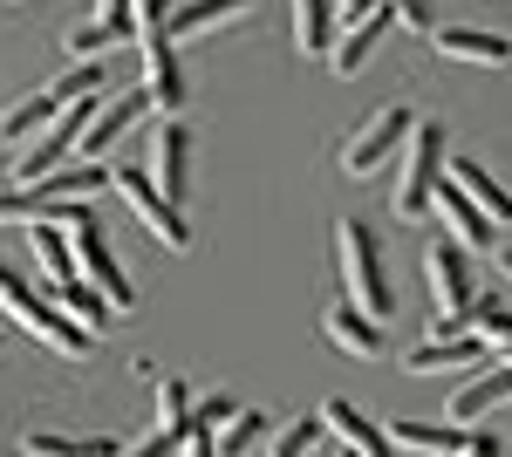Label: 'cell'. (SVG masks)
<instances>
[{
    "instance_id": "cell-21",
    "label": "cell",
    "mask_w": 512,
    "mask_h": 457,
    "mask_svg": "<svg viewBox=\"0 0 512 457\" xmlns=\"http://www.w3.org/2000/svg\"><path fill=\"white\" fill-rule=\"evenodd\" d=\"M383 430H390L396 451H431V457H465V451H472V430H444V423L403 417V423H383Z\"/></svg>"
},
{
    "instance_id": "cell-35",
    "label": "cell",
    "mask_w": 512,
    "mask_h": 457,
    "mask_svg": "<svg viewBox=\"0 0 512 457\" xmlns=\"http://www.w3.org/2000/svg\"><path fill=\"white\" fill-rule=\"evenodd\" d=\"M376 7H383V0H342L335 14H342V21H362V14H376Z\"/></svg>"
},
{
    "instance_id": "cell-16",
    "label": "cell",
    "mask_w": 512,
    "mask_h": 457,
    "mask_svg": "<svg viewBox=\"0 0 512 457\" xmlns=\"http://www.w3.org/2000/svg\"><path fill=\"white\" fill-rule=\"evenodd\" d=\"M321 423H328V430H335L355 457H396L390 430H383V423H369L355 403H342V396H335V403H321Z\"/></svg>"
},
{
    "instance_id": "cell-36",
    "label": "cell",
    "mask_w": 512,
    "mask_h": 457,
    "mask_svg": "<svg viewBox=\"0 0 512 457\" xmlns=\"http://www.w3.org/2000/svg\"><path fill=\"white\" fill-rule=\"evenodd\" d=\"M499 273H506V280H512V246H499Z\"/></svg>"
},
{
    "instance_id": "cell-8",
    "label": "cell",
    "mask_w": 512,
    "mask_h": 457,
    "mask_svg": "<svg viewBox=\"0 0 512 457\" xmlns=\"http://www.w3.org/2000/svg\"><path fill=\"white\" fill-rule=\"evenodd\" d=\"M151 110V96H144V82L137 89H117V96H96V110H89V123H82L76 151L69 157H89V164H103V157L117 151V137L137 123V116Z\"/></svg>"
},
{
    "instance_id": "cell-7",
    "label": "cell",
    "mask_w": 512,
    "mask_h": 457,
    "mask_svg": "<svg viewBox=\"0 0 512 457\" xmlns=\"http://www.w3.org/2000/svg\"><path fill=\"white\" fill-rule=\"evenodd\" d=\"M410 123H417V116L403 110V103H383V110H376V116H369V123H362V130L349 137V144H342V171H349V178H369V171H383V164L403 151Z\"/></svg>"
},
{
    "instance_id": "cell-15",
    "label": "cell",
    "mask_w": 512,
    "mask_h": 457,
    "mask_svg": "<svg viewBox=\"0 0 512 457\" xmlns=\"http://www.w3.org/2000/svg\"><path fill=\"white\" fill-rule=\"evenodd\" d=\"M246 7H253V0H178V7L164 14V35H171V41L219 35V28H233Z\"/></svg>"
},
{
    "instance_id": "cell-30",
    "label": "cell",
    "mask_w": 512,
    "mask_h": 457,
    "mask_svg": "<svg viewBox=\"0 0 512 457\" xmlns=\"http://www.w3.org/2000/svg\"><path fill=\"white\" fill-rule=\"evenodd\" d=\"M465 328H472L478 342H492V348H506V355H512V314H506V307L472 301V307H465Z\"/></svg>"
},
{
    "instance_id": "cell-37",
    "label": "cell",
    "mask_w": 512,
    "mask_h": 457,
    "mask_svg": "<svg viewBox=\"0 0 512 457\" xmlns=\"http://www.w3.org/2000/svg\"><path fill=\"white\" fill-rule=\"evenodd\" d=\"M342 457H355V451H349V444H342Z\"/></svg>"
},
{
    "instance_id": "cell-25",
    "label": "cell",
    "mask_w": 512,
    "mask_h": 457,
    "mask_svg": "<svg viewBox=\"0 0 512 457\" xmlns=\"http://www.w3.org/2000/svg\"><path fill=\"white\" fill-rule=\"evenodd\" d=\"M55 294H62V314H69L76 328H89V335H103V328H110V314H117V307L103 301V294H96V287H89L82 273H76V280H62Z\"/></svg>"
},
{
    "instance_id": "cell-27",
    "label": "cell",
    "mask_w": 512,
    "mask_h": 457,
    "mask_svg": "<svg viewBox=\"0 0 512 457\" xmlns=\"http://www.w3.org/2000/svg\"><path fill=\"white\" fill-rule=\"evenodd\" d=\"M328 437V423L321 417H294V423H274V437H267V457H308Z\"/></svg>"
},
{
    "instance_id": "cell-9",
    "label": "cell",
    "mask_w": 512,
    "mask_h": 457,
    "mask_svg": "<svg viewBox=\"0 0 512 457\" xmlns=\"http://www.w3.org/2000/svg\"><path fill=\"white\" fill-rule=\"evenodd\" d=\"M144 41V96H151V110L164 116H178L185 110V62H178V41L164 35V28H151V35H137Z\"/></svg>"
},
{
    "instance_id": "cell-2",
    "label": "cell",
    "mask_w": 512,
    "mask_h": 457,
    "mask_svg": "<svg viewBox=\"0 0 512 457\" xmlns=\"http://www.w3.org/2000/svg\"><path fill=\"white\" fill-rule=\"evenodd\" d=\"M444 157H451V137H444V123L431 116H417L410 123V137H403V151H396V191H390V212L396 219H431V191L444 178Z\"/></svg>"
},
{
    "instance_id": "cell-5",
    "label": "cell",
    "mask_w": 512,
    "mask_h": 457,
    "mask_svg": "<svg viewBox=\"0 0 512 457\" xmlns=\"http://www.w3.org/2000/svg\"><path fill=\"white\" fill-rule=\"evenodd\" d=\"M424 267H431V301H437L431 335H465V307L478 301L472 294V253L458 239H437L431 253H424Z\"/></svg>"
},
{
    "instance_id": "cell-22",
    "label": "cell",
    "mask_w": 512,
    "mask_h": 457,
    "mask_svg": "<svg viewBox=\"0 0 512 457\" xmlns=\"http://www.w3.org/2000/svg\"><path fill=\"white\" fill-rule=\"evenodd\" d=\"M335 0H294V48L301 55H328L335 48Z\"/></svg>"
},
{
    "instance_id": "cell-33",
    "label": "cell",
    "mask_w": 512,
    "mask_h": 457,
    "mask_svg": "<svg viewBox=\"0 0 512 457\" xmlns=\"http://www.w3.org/2000/svg\"><path fill=\"white\" fill-rule=\"evenodd\" d=\"M96 21H103V28H117L123 41L137 35V21H130V0H96Z\"/></svg>"
},
{
    "instance_id": "cell-26",
    "label": "cell",
    "mask_w": 512,
    "mask_h": 457,
    "mask_svg": "<svg viewBox=\"0 0 512 457\" xmlns=\"http://www.w3.org/2000/svg\"><path fill=\"white\" fill-rule=\"evenodd\" d=\"M267 430H274V417H267V410H233V417L219 423V457H246L260 437H267Z\"/></svg>"
},
{
    "instance_id": "cell-14",
    "label": "cell",
    "mask_w": 512,
    "mask_h": 457,
    "mask_svg": "<svg viewBox=\"0 0 512 457\" xmlns=\"http://www.w3.org/2000/svg\"><path fill=\"white\" fill-rule=\"evenodd\" d=\"M506 403H512V355L492 362L485 376H472L458 396H451V423H485L492 410H506Z\"/></svg>"
},
{
    "instance_id": "cell-20",
    "label": "cell",
    "mask_w": 512,
    "mask_h": 457,
    "mask_svg": "<svg viewBox=\"0 0 512 457\" xmlns=\"http://www.w3.org/2000/svg\"><path fill=\"white\" fill-rule=\"evenodd\" d=\"M478 335H431V342H417L410 355H403V369L410 376H444V369H472L478 362Z\"/></svg>"
},
{
    "instance_id": "cell-24",
    "label": "cell",
    "mask_w": 512,
    "mask_h": 457,
    "mask_svg": "<svg viewBox=\"0 0 512 457\" xmlns=\"http://www.w3.org/2000/svg\"><path fill=\"white\" fill-rule=\"evenodd\" d=\"M28 253H35L41 280H76V253H69V226H28Z\"/></svg>"
},
{
    "instance_id": "cell-28",
    "label": "cell",
    "mask_w": 512,
    "mask_h": 457,
    "mask_svg": "<svg viewBox=\"0 0 512 457\" xmlns=\"http://www.w3.org/2000/svg\"><path fill=\"white\" fill-rule=\"evenodd\" d=\"M117 28H103V21H96V14H89V21H76V28H69V35H62V55H69V62H103V48H117Z\"/></svg>"
},
{
    "instance_id": "cell-19",
    "label": "cell",
    "mask_w": 512,
    "mask_h": 457,
    "mask_svg": "<svg viewBox=\"0 0 512 457\" xmlns=\"http://www.w3.org/2000/svg\"><path fill=\"white\" fill-rule=\"evenodd\" d=\"M444 178L465 191V198H472V205L485 212V219H492V226H499V219H512V191L499 185L485 164H472V157H444Z\"/></svg>"
},
{
    "instance_id": "cell-12",
    "label": "cell",
    "mask_w": 512,
    "mask_h": 457,
    "mask_svg": "<svg viewBox=\"0 0 512 457\" xmlns=\"http://www.w3.org/2000/svg\"><path fill=\"white\" fill-rule=\"evenodd\" d=\"M444 62H472V69H512V41L492 28H431Z\"/></svg>"
},
{
    "instance_id": "cell-6",
    "label": "cell",
    "mask_w": 512,
    "mask_h": 457,
    "mask_svg": "<svg viewBox=\"0 0 512 457\" xmlns=\"http://www.w3.org/2000/svg\"><path fill=\"white\" fill-rule=\"evenodd\" d=\"M69 253H76V273L103 294L110 307H137V287H130V273H123L117 246H110V232H103V219L89 212V219H76L69 226Z\"/></svg>"
},
{
    "instance_id": "cell-32",
    "label": "cell",
    "mask_w": 512,
    "mask_h": 457,
    "mask_svg": "<svg viewBox=\"0 0 512 457\" xmlns=\"http://www.w3.org/2000/svg\"><path fill=\"white\" fill-rule=\"evenodd\" d=\"M390 14L403 21V28H417V35H431L437 21H431V0H390Z\"/></svg>"
},
{
    "instance_id": "cell-10",
    "label": "cell",
    "mask_w": 512,
    "mask_h": 457,
    "mask_svg": "<svg viewBox=\"0 0 512 457\" xmlns=\"http://www.w3.org/2000/svg\"><path fill=\"white\" fill-rule=\"evenodd\" d=\"M151 185L185 212V198H192V130H185L178 116H164L158 144H151Z\"/></svg>"
},
{
    "instance_id": "cell-34",
    "label": "cell",
    "mask_w": 512,
    "mask_h": 457,
    "mask_svg": "<svg viewBox=\"0 0 512 457\" xmlns=\"http://www.w3.org/2000/svg\"><path fill=\"white\" fill-rule=\"evenodd\" d=\"M171 451H178V437H164V430H151L144 444H123L117 457H171Z\"/></svg>"
},
{
    "instance_id": "cell-31",
    "label": "cell",
    "mask_w": 512,
    "mask_h": 457,
    "mask_svg": "<svg viewBox=\"0 0 512 457\" xmlns=\"http://www.w3.org/2000/svg\"><path fill=\"white\" fill-rule=\"evenodd\" d=\"M219 423H205V417H185V430H178V451L185 457H219V437H212Z\"/></svg>"
},
{
    "instance_id": "cell-4",
    "label": "cell",
    "mask_w": 512,
    "mask_h": 457,
    "mask_svg": "<svg viewBox=\"0 0 512 457\" xmlns=\"http://www.w3.org/2000/svg\"><path fill=\"white\" fill-rule=\"evenodd\" d=\"M110 191H117L123 205L137 212V226L151 232L158 246H171V253H185V246H192V226H185V212H178V205H171V198L151 185V171H144V164H110Z\"/></svg>"
},
{
    "instance_id": "cell-13",
    "label": "cell",
    "mask_w": 512,
    "mask_h": 457,
    "mask_svg": "<svg viewBox=\"0 0 512 457\" xmlns=\"http://www.w3.org/2000/svg\"><path fill=\"white\" fill-rule=\"evenodd\" d=\"M62 110H69V103H62L55 89H28L14 110H0V151H21V144H35V137H41V130H48V123H55Z\"/></svg>"
},
{
    "instance_id": "cell-38",
    "label": "cell",
    "mask_w": 512,
    "mask_h": 457,
    "mask_svg": "<svg viewBox=\"0 0 512 457\" xmlns=\"http://www.w3.org/2000/svg\"><path fill=\"white\" fill-rule=\"evenodd\" d=\"M0 348H7V335H0Z\"/></svg>"
},
{
    "instance_id": "cell-1",
    "label": "cell",
    "mask_w": 512,
    "mask_h": 457,
    "mask_svg": "<svg viewBox=\"0 0 512 457\" xmlns=\"http://www.w3.org/2000/svg\"><path fill=\"white\" fill-rule=\"evenodd\" d=\"M335 267H342V301L362 307L369 321H390L396 287H390V267H383V239L362 219H335Z\"/></svg>"
},
{
    "instance_id": "cell-29",
    "label": "cell",
    "mask_w": 512,
    "mask_h": 457,
    "mask_svg": "<svg viewBox=\"0 0 512 457\" xmlns=\"http://www.w3.org/2000/svg\"><path fill=\"white\" fill-rule=\"evenodd\" d=\"M185 417H192V389H185V376H158V423H151V430L178 437Z\"/></svg>"
},
{
    "instance_id": "cell-3",
    "label": "cell",
    "mask_w": 512,
    "mask_h": 457,
    "mask_svg": "<svg viewBox=\"0 0 512 457\" xmlns=\"http://www.w3.org/2000/svg\"><path fill=\"white\" fill-rule=\"evenodd\" d=\"M0 314H7V321H21L35 342H48L55 355H69V362H76V355H89V342H96V335H89V328H76L62 307L35 301V287H28L14 267H0Z\"/></svg>"
},
{
    "instance_id": "cell-23",
    "label": "cell",
    "mask_w": 512,
    "mask_h": 457,
    "mask_svg": "<svg viewBox=\"0 0 512 457\" xmlns=\"http://www.w3.org/2000/svg\"><path fill=\"white\" fill-rule=\"evenodd\" d=\"M117 437H55V430H21V457H117Z\"/></svg>"
},
{
    "instance_id": "cell-11",
    "label": "cell",
    "mask_w": 512,
    "mask_h": 457,
    "mask_svg": "<svg viewBox=\"0 0 512 457\" xmlns=\"http://www.w3.org/2000/svg\"><path fill=\"white\" fill-rule=\"evenodd\" d=\"M431 212L444 219V232H451V239H458L472 260H478V253H492V219H485V212H478V205H472V198H465L458 185H451V178H437Z\"/></svg>"
},
{
    "instance_id": "cell-17",
    "label": "cell",
    "mask_w": 512,
    "mask_h": 457,
    "mask_svg": "<svg viewBox=\"0 0 512 457\" xmlns=\"http://www.w3.org/2000/svg\"><path fill=\"white\" fill-rule=\"evenodd\" d=\"M390 0L376 7V14H362V21H349V35H335V48H328V62H335V76H362V62L376 55V41L390 35Z\"/></svg>"
},
{
    "instance_id": "cell-18",
    "label": "cell",
    "mask_w": 512,
    "mask_h": 457,
    "mask_svg": "<svg viewBox=\"0 0 512 457\" xmlns=\"http://www.w3.org/2000/svg\"><path fill=\"white\" fill-rule=\"evenodd\" d=\"M321 328H328V342L342 348V355H355V362H376V355H383V328H376L362 307H349V301L328 307V314H321Z\"/></svg>"
}]
</instances>
